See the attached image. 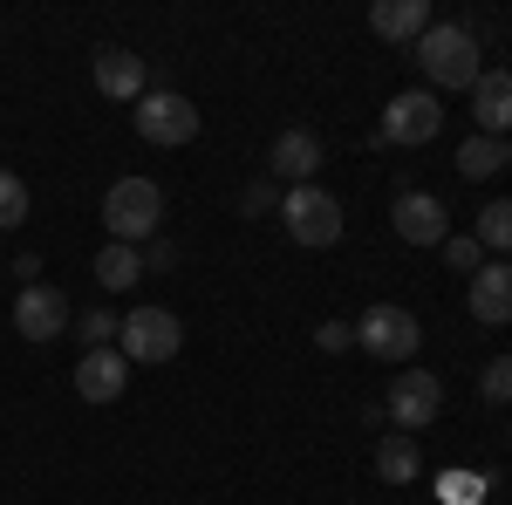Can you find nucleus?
<instances>
[{
    "instance_id": "nucleus-1",
    "label": "nucleus",
    "mask_w": 512,
    "mask_h": 505,
    "mask_svg": "<svg viewBox=\"0 0 512 505\" xmlns=\"http://www.w3.org/2000/svg\"><path fill=\"white\" fill-rule=\"evenodd\" d=\"M410 48H417V69H424V82H431V96H444V89H472V82L485 76L478 35L465 28V21H431Z\"/></svg>"
},
{
    "instance_id": "nucleus-2",
    "label": "nucleus",
    "mask_w": 512,
    "mask_h": 505,
    "mask_svg": "<svg viewBox=\"0 0 512 505\" xmlns=\"http://www.w3.org/2000/svg\"><path fill=\"white\" fill-rule=\"evenodd\" d=\"M103 226H110V239H123V246H151V239L164 233V192L151 178H117V185L103 192Z\"/></svg>"
},
{
    "instance_id": "nucleus-3",
    "label": "nucleus",
    "mask_w": 512,
    "mask_h": 505,
    "mask_svg": "<svg viewBox=\"0 0 512 505\" xmlns=\"http://www.w3.org/2000/svg\"><path fill=\"white\" fill-rule=\"evenodd\" d=\"M355 349L376 355V362H410V355L424 349V328H417V314H410V308L376 301V308L355 321Z\"/></svg>"
},
{
    "instance_id": "nucleus-4",
    "label": "nucleus",
    "mask_w": 512,
    "mask_h": 505,
    "mask_svg": "<svg viewBox=\"0 0 512 505\" xmlns=\"http://www.w3.org/2000/svg\"><path fill=\"white\" fill-rule=\"evenodd\" d=\"M280 226H287L294 246H335L342 239V205L321 185H294V192L280 198Z\"/></svg>"
},
{
    "instance_id": "nucleus-5",
    "label": "nucleus",
    "mask_w": 512,
    "mask_h": 505,
    "mask_svg": "<svg viewBox=\"0 0 512 505\" xmlns=\"http://www.w3.org/2000/svg\"><path fill=\"white\" fill-rule=\"evenodd\" d=\"M137 137H144V144H164V151L192 144L198 137V103L178 96V89H144V96H137Z\"/></svg>"
},
{
    "instance_id": "nucleus-6",
    "label": "nucleus",
    "mask_w": 512,
    "mask_h": 505,
    "mask_svg": "<svg viewBox=\"0 0 512 505\" xmlns=\"http://www.w3.org/2000/svg\"><path fill=\"white\" fill-rule=\"evenodd\" d=\"M117 349H123V362H171L185 349V321L171 308H137V314H123Z\"/></svg>"
},
{
    "instance_id": "nucleus-7",
    "label": "nucleus",
    "mask_w": 512,
    "mask_h": 505,
    "mask_svg": "<svg viewBox=\"0 0 512 505\" xmlns=\"http://www.w3.org/2000/svg\"><path fill=\"white\" fill-rule=\"evenodd\" d=\"M437 130H444V103H437L431 89H403V96H390V110H383V144H396V151H417V144H431Z\"/></svg>"
},
{
    "instance_id": "nucleus-8",
    "label": "nucleus",
    "mask_w": 512,
    "mask_h": 505,
    "mask_svg": "<svg viewBox=\"0 0 512 505\" xmlns=\"http://www.w3.org/2000/svg\"><path fill=\"white\" fill-rule=\"evenodd\" d=\"M383 410H390V424L410 437V430H431L437 410H444V383L424 376V369H410V376H396L390 396H383Z\"/></svg>"
},
{
    "instance_id": "nucleus-9",
    "label": "nucleus",
    "mask_w": 512,
    "mask_h": 505,
    "mask_svg": "<svg viewBox=\"0 0 512 505\" xmlns=\"http://www.w3.org/2000/svg\"><path fill=\"white\" fill-rule=\"evenodd\" d=\"M390 226H396V239H410V246H444V239H451V212H444L437 192H396Z\"/></svg>"
},
{
    "instance_id": "nucleus-10",
    "label": "nucleus",
    "mask_w": 512,
    "mask_h": 505,
    "mask_svg": "<svg viewBox=\"0 0 512 505\" xmlns=\"http://www.w3.org/2000/svg\"><path fill=\"white\" fill-rule=\"evenodd\" d=\"M14 328H21L28 342H55V335H69V294L28 280V287H21V301H14Z\"/></svg>"
},
{
    "instance_id": "nucleus-11",
    "label": "nucleus",
    "mask_w": 512,
    "mask_h": 505,
    "mask_svg": "<svg viewBox=\"0 0 512 505\" xmlns=\"http://www.w3.org/2000/svg\"><path fill=\"white\" fill-rule=\"evenodd\" d=\"M123 389H130V362H123V349H89L76 362V396L82 403H117Z\"/></svg>"
},
{
    "instance_id": "nucleus-12",
    "label": "nucleus",
    "mask_w": 512,
    "mask_h": 505,
    "mask_svg": "<svg viewBox=\"0 0 512 505\" xmlns=\"http://www.w3.org/2000/svg\"><path fill=\"white\" fill-rule=\"evenodd\" d=\"M267 171H274V178H287V192H294V185H315L321 137H315V130H280L274 151H267Z\"/></svg>"
},
{
    "instance_id": "nucleus-13",
    "label": "nucleus",
    "mask_w": 512,
    "mask_h": 505,
    "mask_svg": "<svg viewBox=\"0 0 512 505\" xmlns=\"http://www.w3.org/2000/svg\"><path fill=\"white\" fill-rule=\"evenodd\" d=\"M472 321H485V328L512 321V260H485L472 273Z\"/></svg>"
},
{
    "instance_id": "nucleus-14",
    "label": "nucleus",
    "mask_w": 512,
    "mask_h": 505,
    "mask_svg": "<svg viewBox=\"0 0 512 505\" xmlns=\"http://www.w3.org/2000/svg\"><path fill=\"white\" fill-rule=\"evenodd\" d=\"M96 89L110 96V103H137L151 82H144V55H130V48H96Z\"/></svg>"
},
{
    "instance_id": "nucleus-15",
    "label": "nucleus",
    "mask_w": 512,
    "mask_h": 505,
    "mask_svg": "<svg viewBox=\"0 0 512 505\" xmlns=\"http://www.w3.org/2000/svg\"><path fill=\"white\" fill-rule=\"evenodd\" d=\"M472 117H478V137H512V76L506 69L472 82Z\"/></svg>"
},
{
    "instance_id": "nucleus-16",
    "label": "nucleus",
    "mask_w": 512,
    "mask_h": 505,
    "mask_svg": "<svg viewBox=\"0 0 512 505\" xmlns=\"http://www.w3.org/2000/svg\"><path fill=\"white\" fill-rule=\"evenodd\" d=\"M431 21H437L431 0H376V7H369V28L383 41H417Z\"/></svg>"
},
{
    "instance_id": "nucleus-17",
    "label": "nucleus",
    "mask_w": 512,
    "mask_h": 505,
    "mask_svg": "<svg viewBox=\"0 0 512 505\" xmlns=\"http://www.w3.org/2000/svg\"><path fill=\"white\" fill-rule=\"evenodd\" d=\"M417 471H424V451H417V437H376V478L383 485H417Z\"/></svg>"
},
{
    "instance_id": "nucleus-18",
    "label": "nucleus",
    "mask_w": 512,
    "mask_h": 505,
    "mask_svg": "<svg viewBox=\"0 0 512 505\" xmlns=\"http://www.w3.org/2000/svg\"><path fill=\"white\" fill-rule=\"evenodd\" d=\"M137 280H144V246H123V239H110V246L96 253V287L123 294V287H137Z\"/></svg>"
},
{
    "instance_id": "nucleus-19",
    "label": "nucleus",
    "mask_w": 512,
    "mask_h": 505,
    "mask_svg": "<svg viewBox=\"0 0 512 505\" xmlns=\"http://www.w3.org/2000/svg\"><path fill=\"white\" fill-rule=\"evenodd\" d=\"M458 171H465V178L506 171V137H465V144H458Z\"/></svg>"
},
{
    "instance_id": "nucleus-20",
    "label": "nucleus",
    "mask_w": 512,
    "mask_h": 505,
    "mask_svg": "<svg viewBox=\"0 0 512 505\" xmlns=\"http://www.w3.org/2000/svg\"><path fill=\"white\" fill-rule=\"evenodd\" d=\"M478 246H485V253H512V198H492V205H485V212H478Z\"/></svg>"
},
{
    "instance_id": "nucleus-21",
    "label": "nucleus",
    "mask_w": 512,
    "mask_h": 505,
    "mask_svg": "<svg viewBox=\"0 0 512 505\" xmlns=\"http://www.w3.org/2000/svg\"><path fill=\"white\" fill-rule=\"evenodd\" d=\"M117 328H123L117 314H110V308H96V314H82V321L69 328V335H76V342H82V355H89V349H117Z\"/></svg>"
},
{
    "instance_id": "nucleus-22",
    "label": "nucleus",
    "mask_w": 512,
    "mask_h": 505,
    "mask_svg": "<svg viewBox=\"0 0 512 505\" xmlns=\"http://www.w3.org/2000/svg\"><path fill=\"white\" fill-rule=\"evenodd\" d=\"M21 219H28V185H21L14 171H0V233L21 226Z\"/></svg>"
},
{
    "instance_id": "nucleus-23",
    "label": "nucleus",
    "mask_w": 512,
    "mask_h": 505,
    "mask_svg": "<svg viewBox=\"0 0 512 505\" xmlns=\"http://www.w3.org/2000/svg\"><path fill=\"white\" fill-rule=\"evenodd\" d=\"M478 389H485V403H512V355H499V362H485V376H478Z\"/></svg>"
},
{
    "instance_id": "nucleus-24",
    "label": "nucleus",
    "mask_w": 512,
    "mask_h": 505,
    "mask_svg": "<svg viewBox=\"0 0 512 505\" xmlns=\"http://www.w3.org/2000/svg\"><path fill=\"white\" fill-rule=\"evenodd\" d=\"M444 260H451L458 273H478L485 267V246H478L472 233H458V239H444Z\"/></svg>"
},
{
    "instance_id": "nucleus-25",
    "label": "nucleus",
    "mask_w": 512,
    "mask_h": 505,
    "mask_svg": "<svg viewBox=\"0 0 512 505\" xmlns=\"http://www.w3.org/2000/svg\"><path fill=\"white\" fill-rule=\"evenodd\" d=\"M315 349H321V355L355 349V321H321V328H315Z\"/></svg>"
},
{
    "instance_id": "nucleus-26",
    "label": "nucleus",
    "mask_w": 512,
    "mask_h": 505,
    "mask_svg": "<svg viewBox=\"0 0 512 505\" xmlns=\"http://www.w3.org/2000/svg\"><path fill=\"white\" fill-rule=\"evenodd\" d=\"M171 260H178V246H171V239H151V246H144V273H164Z\"/></svg>"
},
{
    "instance_id": "nucleus-27",
    "label": "nucleus",
    "mask_w": 512,
    "mask_h": 505,
    "mask_svg": "<svg viewBox=\"0 0 512 505\" xmlns=\"http://www.w3.org/2000/svg\"><path fill=\"white\" fill-rule=\"evenodd\" d=\"M506 164H512V137H506Z\"/></svg>"
}]
</instances>
